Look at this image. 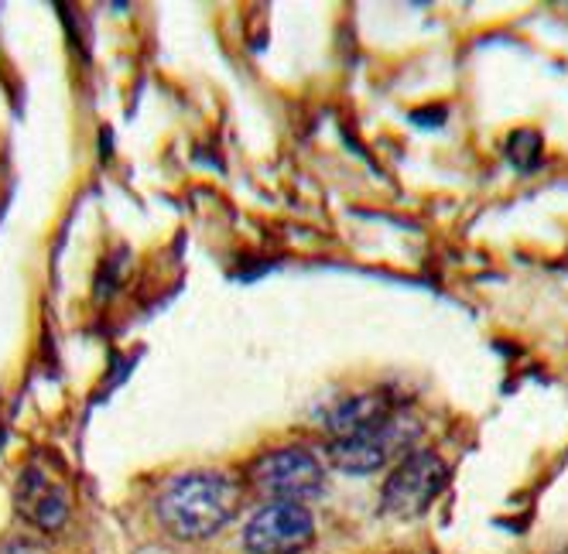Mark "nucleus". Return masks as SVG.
Wrapping results in <instances>:
<instances>
[{"label": "nucleus", "mask_w": 568, "mask_h": 554, "mask_svg": "<svg viewBox=\"0 0 568 554\" xmlns=\"http://www.w3.org/2000/svg\"><path fill=\"white\" fill-rule=\"evenodd\" d=\"M0 445H4V431H0Z\"/></svg>", "instance_id": "1a4fd4ad"}, {"label": "nucleus", "mask_w": 568, "mask_h": 554, "mask_svg": "<svg viewBox=\"0 0 568 554\" xmlns=\"http://www.w3.org/2000/svg\"><path fill=\"white\" fill-rule=\"evenodd\" d=\"M390 414H394V401L381 398V393H359V398H349L333 408V414L326 418V431L333 434V442L353 439V434L384 424Z\"/></svg>", "instance_id": "0eeeda50"}, {"label": "nucleus", "mask_w": 568, "mask_h": 554, "mask_svg": "<svg viewBox=\"0 0 568 554\" xmlns=\"http://www.w3.org/2000/svg\"><path fill=\"white\" fill-rule=\"evenodd\" d=\"M315 537V517L302 503H267L243 527L247 554H298Z\"/></svg>", "instance_id": "39448f33"}, {"label": "nucleus", "mask_w": 568, "mask_h": 554, "mask_svg": "<svg viewBox=\"0 0 568 554\" xmlns=\"http://www.w3.org/2000/svg\"><path fill=\"white\" fill-rule=\"evenodd\" d=\"M418 434V424L394 411L384 424L353 434V439L329 442V459L339 472H353V476H371V472L384 469L394 455H408L412 442Z\"/></svg>", "instance_id": "7ed1b4c3"}, {"label": "nucleus", "mask_w": 568, "mask_h": 554, "mask_svg": "<svg viewBox=\"0 0 568 554\" xmlns=\"http://www.w3.org/2000/svg\"><path fill=\"white\" fill-rule=\"evenodd\" d=\"M254 486L271 503H308L326 490V472L318 459L305 449H277L257 459L254 465Z\"/></svg>", "instance_id": "20e7f679"}, {"label": "nucleus", "mask_w": 568, "mask_h": 554, "mask_svg": "<svg viewBox=\"0 0 568 554\" xmlns=\"http://www.w3.org/2000/svg\"><path fill=\"white\" fill-rule=\"evenodd\" d=\"M449 483V469L432 449H412L400 455L394 472L384 483L381 510L397 521H415L438 500V493Z\"/></svg>", "instance_id": "f03ea898"}, {"label": "nucleus", "mask_w": 568, "mask_h": 554, "mask_svg": "<svg viewBox=\"0 0 568 554\" xmlns=\"http://www.w3.org/2000/svg\"><path fill=\"white\" fill-rule=\"evenodd\" d=\"M14 500H18V510L24 517L42 527V531H55L65 524L69 517V500H65V490L49 480L38 465H28L21 476H18V490H14Z\"/></svg>", "instance_id": "423d86ee"}, {"label": "nucleus", "mask_w": 568, "mask_h": 554, "mask_svg": "<svg viewBox=\"0 0 568 554\" xmlns=\"http://www.w3.org/2000/svg\"><path fill=\"white\" fill-rule=\"evenodd\" d=\"M240 506V490L230 476L213 469L185 472L158 496V521L182 541H202L223 531Z\"/></svg>", "instance_id": "f257e3e1"}, {"label": "nucleus", "mask_w": 568, "mask_h": 554, "mask_svg": "<svg viewBox=\"0 0 568 554\" xmlns=\"http://www.w3.org/2000/svg\"><path fill=\"white\" fill-rule=\"evenodd\" d=\"M507 157L520 172L538 168L541 165V137L535 131H514L507 137Z\"/></svg>", "instance_id": "6e6552de"}]
</instances>
